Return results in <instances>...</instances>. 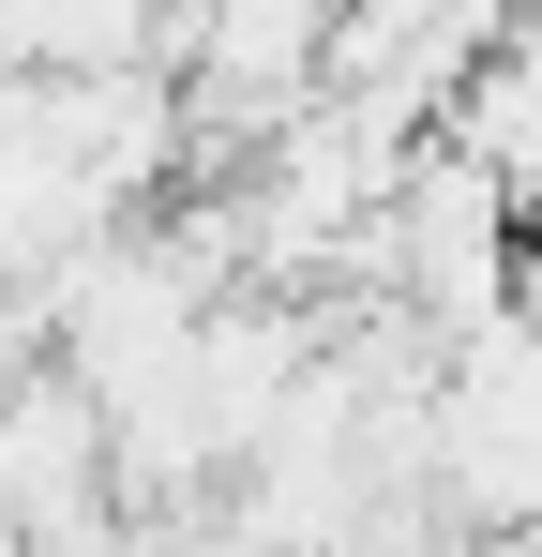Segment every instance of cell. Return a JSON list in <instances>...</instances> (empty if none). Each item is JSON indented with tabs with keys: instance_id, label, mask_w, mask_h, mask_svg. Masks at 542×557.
<instances>
[{
	"instance_id": "6da1fadb",
	"label": "cell",
	"mask_w": 542,
	"mask_h": 557,
	"mask_svg": "<svg viewBox=\"0 0 542 557\" xmlns=\"http://www.w3.org/2000/svg\"><path fill=\"white\" fill-rule=\"evenodd\" d=\"M452 151L497 166L513 211H542V30H497V46H482V76H467V106H452Z\"/></svg>"
}]
</instances>
